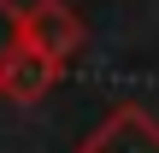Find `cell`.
Wrapping results in <instances>:
<instances>
[{
  "instance_id": "2",
  "label": "cell",
  "mask_w": 159,
  "mask_h": 153,
  "mask_svg": "<svg viewBox=\"0 0 159 153\" xmlns=\"http://www.w3.org/2000/svg\"><path fill=\"white\" fill-rule=\"evenodd\" d=\"M77 153H159V118L148 106H118L83 136Z\"/></svg>"
},
{
  "instance_id": "4",
  "label": "cell",
  "mask_w": 159,
  "mask_h": 153,
  "mask_svg": "<svg viewBox=\"0 0 159 153\" xmlns=\"http://www.w3.org/2000/svg\"><path fill=\"white\" fill-rule=\"evenodd\" d=\"M24 47V6L18 0H0V71H6V59Z\"/></svg>"
},
{
  "instance_id": "3",
  "label": "cell",
  "mask_w": 159,
  "mask_h": 153,
  "mask_svg": "<svg viewBox=\"0 0 159 153\" xmlns=\"http://www.w3.org/2000/svg\"><path fill=\"white\" fill-rule=\"evenodd\" d=\"M59 71H65L59 59H47L41 47L24 41V47L6 59V71H0V100H12V106H35V100L59 83Z\"/></svg>"
},
{
  "instance_id": "1",
  "label": "cell",
  "mask_w": 159,
  "mask_h": 153,
  "mask_svg": "<svg viewBox=\"0 0 159 153\" xmlns=\"http://www.w3.org/2000/svg\"><path fill=\"white\" fill-rule=\"evenodd\" d=\"M24 41L41 47L47 59L71 65V59L83 53V18H77L65 0H30V6H24Z\"/></svg>"
}]
</instances>
